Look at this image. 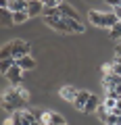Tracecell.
Instances as JSON below:
<instances>
[{
	"label": "cell",
	"mask_w": 121,
	"mask_h": 125,
	"mask_svg": "<svg viewBox=\"0 0 121 125\" xmlns=\"http://www.w3.org/2000/svg\"><path fill=\"white\" fill-rule=\"evenodd\" d=\"M6 58H13V50H11V44L2 46V52H0V61H6Z\"/></svg>",
	"instance_id": "ffe728a7"
},
{
	"label": "cell",
	"mask_w": 121,
	"mask_h": 125,
	"mask_svg": "<svg viewBox=\"0 0 121 125\" xmlns=\"http://www.w3.org/2000/svg\"><path fill=\"white\" fill-rule=\"evenodd\" d=\"M36 117H33V113H29V111H23V125H33L36 123Z\"/></svg>",
	"instance_id": "ac0fdd59"
},
{
	"label": "cell",
	"mask_w": 121,
	"mask_h": 125,
	"mask_svg": "<svg viewBox=\"0 0 121 125\" xmlns=\"http://www.w3.org/2000/svg\"><path fill=\"white\" fill-rule=\"evenodd\" d=\"M104 123H107V125H117V115H115V113H109V117H107Z\"/></svg>",
	"instance_id": "cb8c5ba5"
},
{
	"label": "cell",
	"mask_w": 121,
	"mask_h": 125,
	"mask_svg": "<svg viewBox=\"0 0 121 125\" xmlns=\"http://www.w3.org/2000/svg\"><path fill=\"white\" fill-rule=\"evenodd\" d=\"M11 50H13V58H15V61H19V58L27 56L32 48H29V44L23 42V40H13V42H11Z\"/></svg>",
	"instance_id": "3957f363"
},
{
	"label": "cell",
	"mask_w": 121,
	"mask_h": 125,
	"mask_svg": "<svg viewBox=\"0 0 121 125\" xmlns=\"http://www.w3.org/2000/svg\"><path fill=\"white\" fill-rule=\"evenodd\" d=\"M63 123H65L63 115H58V113H50V123L48 125H63Z\"/></svg>",
	"instance_id": "d6986e66"
},
{
	"label": "cell",
	"mask_w": 121,
	"mask_h": 125,
	"mask_svg": "<svg viewBox=\"0 0 121 125\" xmlns=\"http://www.w3.org/2000/svg\"><path fill=\"white\" fill-rule=\"evenodd\" d=\"M77 90L75 88H71V85H65V88H61L58 90V96L63 100H67V102H75V98H77Z\"/></svg>",
	"instance_id": "52a82bcc"
},
{
	"label": "cell",
	"mask_w": 121,
	"mask_h": 125,
	"mask_svg": "<svg viewBox=\"0 0 121 125\" xmlns=\"http://www.w3.org/2000/svg\"><path fill=\"white\" fill-rule=\"evenodd\" d=\"M113 13H115V15H117V19H119V21H121V4H119V6H117V9H115V10H113Z\"/></svg>",
	"instance_id": "83f0119b"
},
{
	"label": "cell",
	"mask_w": 121,
	"mask_h": 125,
	"mask_svg": "<svg viewBox=\"0 0 121 125\" xmlns=\"http://www.w3.org/2000/svg\"><path fill=\"white\" fill-rule=\"evenodd\" d=\"M107 98L119 100V98H121V92H117V90H107Z\"/></svg>",
	"instance_id": "44dd1931"
},
{
	"label": "cell",
	"mask_w": 121,
	"mask_h": 125,
	"mask_svg": "<svg viewBox=\"0 0 121 125\" xmlns=\"http://www.w3.org/2000/svg\"><path fill=\"white\" fill-rule=\"evenodd\" d=\"M23 104H25V100L17 94V90H15V88L11 90L9 94H4V98H2V106H4L6 111H21L19 106H23Z\"/></svg>",
	"instance_id": "7a4b0ae2"
},
{
	"label": "cell",
	"mask_w": 121,
	"mask_h": 125,
	"mask_svg": "<svg viewBox=\"0 0 121 125\" xmlns=\"http://www.w3.org/2000/svg\"><path fill=\"white\" fill-rule=\"evenodd\" d=\"M44 23L48 27H52V29L61 31V33H71V29H69L67 21H65L63 17H44Z\"/></svg>",
	"instance_id": "277c9868"
},
{
	"label": "cell",
	"mask_w": 121,
	"mask_h": 125,
	"mask_svg": "<svg viewBox=\"0 0 121 125\" xmlns=\"http://www.w3.org/2000/svg\"><path fill=\"white\" fill-rule=\"evenodd\" d=\"M27 15H29V19L38 17V15H44V2H40V0H32L29 6H27Z\"/></svg>",
	"instance_id": "ba28073f"
},
{
	"label": "cell",
	"mask_w": 121,
	"mask_h": 125,
	"mask_svg": "<svg viewBox=\"0 0 121 125\" xmlns=\"http://www.w3.org/2000/svg\"><path fill=\"white\" fill-rule=\"evenodd\" d=\"M58 9H61V17H63V19H79V17H77V13L69 4H65V2H61Z\"/></svg>",
	"instance_id": "30bf717a"
},
{
	"label": "cell",
	"mask_w": 121,
	"mask_h": 125,
	"mask_svg": "<svg viewBox=\"0 0 121 125\" xmlns=\"http://www.w3.org/2000/svg\"><path fill=\"white\" fill-rule=\"evenodd\" d=\"M2 6H6L11 13H23V10H27L29 2H25V0H11V2H2Z\"/></svg>",
	"instance_id": "8992f818"
},
{
	"label": "cell",
	"mask_w": 121,
	"mask_h": 125,
	"mask_svg": "<svg viewBox=\"0 0 121 125\" xmlns=\"http://www.w3.org/2000/svg\"><path fill=\"white\" fill-rule=\"evenodd\" d=\"M27 19H29L27 10H23V13H13V23H25Z\"/></svg>",
	"instance_id": "e0dca14e"
},
{
	"label": "cell",
	"mask_w": 121,
	"mask_h": 125,
	"mask_svg": "<svg viewBox=\"0 0 121 125\" xmlns=\"http://www.w3.org/2000/svg\"><path fill=\"white\" fill-rule=\"evenodd\" d=\"M65 21H67V25H69V29H71V33H84V31H86L84 23H79V19H65Z\"/></svg>",
	"instance_id": "8fae6325"
},
{
	"label": "cell",
	"mask_w": 121,
	"mask_h": 125,
	"mask_svg": "<svg viewBox=\"0 0 121 125\" xmlns=\"http://www.w3.org/2000/svg\"><path fill=\"white\" fill-rule=\"evenodd\" d=\"M117 125H121V115H119V117H117Z\"/></svg>",
	"instance_id": "f1b7e54d"
},
{
	"label": "cell",
	"mask_w": 121,
	"mask_h": 125,
	"mask_svg": "<svg viewBox=\"0 0 121 125\" xmlns=\"http://www.w3.org/2000/svg\"><path fill=\"white\" fill-rule=\"evenodd\" d=\"M90 21L94 23L96 27H109V29H113V27L119 23V19H117L115 13H102V10H90L88 13Z\"/></svg>",
	"instance_id": "6da1fadb"
},
{
	"label": "cell",
	"mask_w": 121,
	"mask_h": 125,
	"mask_svg": "<svg viewBox=\"0 0 121 125\" xmlns=\"http://www.w3.org/2000/svg\"><path fill=\"white\" fill-rule=\"evenodd\" d=\"M42 123H50V111L42 115Z\"/></svg>",
	"instance_id": "4316f807"
},
{
	"label": "cell",
	"mask_w": 121,
	"mask_h": 125,
	"mask_svg": "<svg viewBox=\"0 0 121 125\" xmlns=\"http://www.w3.org/2000/svg\"><path fill=\"white\" fill-rule=\"evenodd\" d=\"M17 65L23 69V71H32V69H36V61H33V56H23V58H19L17 61Z\"/></svg>",
	"instance_id": "9c48e42d"
},
{
	"label": "cell",
	"mask_w": 121,
	"mask_h": 125,
	"mask_svg": "<svg viewBox=\"0 0 121 125\" xmlns=\"http://www.w3.org/2000/svg\"><path fill=\"white\" fill-rule=\"evenodd\" d=\"M109 38H113V40H121V21L117 23L113 29H109Z\"/></svg>",
	"instance_id": "2e32d148"
},
{
	"label": "cell",
	"mask_w": 121,
	"mask_h": 125,
	"mask_svg": "<svg viewBox=\"0 0 121 125\" xmlns=\"http://www.w3.org/2000/svg\"><path fill=\"white\" fill-rule=\"evenodd\" d=\"M115 58H121V42L115 46Z\"/></svg>",
	"instance_id": "484cf974"
},
{
	"label": "cell",
	"mask_w": 121,
	"mask_h": 125,
	"mask_svg": "<svg viewBox=\"0 0 121 125\" xmlns=\"http://www.w3.org/2000/svg\"><path fill=\"white\" fill-rule=\"evenodd\" d=\"M0 15H2V25H4V27L13 23V13H11L6 6H2V9H0Z\"/></svg>",
	"instance_id": "5bb4252c"
},
{
	"label": "cell",
	"mask_w": 121,
	"mask_h": 125,
	"mask_svg": "<svg viewBox=\"0 0 121 125\" xmlns=\"http://www.w3.org/2000/svg\"><path fill=\"white\" fill-rule=\"evenodd\" d=\"M111 73H115V75L121 77V65L119 62H111Z\"/></svg>",
	"instance_id": "603a6c76"
},
{
	"label": "cell",
	"mask_w": 121,
	"mask_h": 125,
	"mask_svg": "<svg viewBox=\"0 0 121 125\" xmlns=\"http://www.w3.org/2000/svg\"><path fill=\"white\" fill-rule=\"evenodd\" d=\"M88 98H90V92H79V94H77V98H75V102H73V106H75L77 111H84Z\"/></svg>",
	"instance_id": "7c38bea8"
},
{
	"label": "cell",
	"mask_w": 121,
	"mask_h": 125,
	"mask_svg": "<svg viewBox=\"0 0 121 125\" xmlns=\"http://www.w3.org/2000/svg\"><path fill=\"white\" fill-rule=\"evenodd\" d=\"M15 90H17V94H19V96H21L23 100H25V102H27V100H29V92H27V90H23V88H15Z\"/></svg>",
	"instance_id": "7402d4cb"
},
{
	"label": "cell",
	"mask_w": 121,
	"mask_h": 125,
	"mask_svg": "<svg viewBox=\"0 0 121 125\" xmlns=\"http://www.w3.org/2000/svg\"><path fill=\"white\" fill-rule=\"evenodd\" d=\"M98 106H100V100H98V96L90 94V98H88V102H86V108H84V113H94Z\"/></svg>",
	"instance_id": "4fadbf2b"
},
{
	"label": "cell",
	"mask_w": 121,
	"mask_h": 125,
	"mask_svg": "<svg viewBox=\"0 0 121 125\" xmlns=\"http://www.w3.org/2000/svg\"><path fill=\"white\" fill-rule=\"evenodd\" d=\"M11 125H23V108L13 113V117H11Z\"/></svg>",
	"instance_id": "9a60e30c"
},
{
	"label": "cell",
	"mask_w": 121,
	"mask_h": 125,
	"mask_svg": "<svg viewBox=\"0 0 121 125\" xmlns=\"http://www.w3.org/2000/svg\"><path fill=\"white\" fill-rule=\"evenodd\" d=\"M58 4H61V2H56V0H46V2H44V9H56Z\"/></svg>",
	"instance_id": "d4e9b609"
},
{
	"label": "cell",
	"mask_w": 121,
	"mask_h": 125,
	"mask_svg": "<svg viewBox=\"0 0 121 125\" xmlns=\"http://www.w3.org/2000/svg\"><path fill=\"white\" fill-rule=\"evenodd\" d=\"M42 125H48V123H42Z\"/></svg>",
	"instance_id": "f546056e"
},
{
	"label": "cell",
	"mask_w": 121,
	"mask_h": 125,
	"mask_svg": "<svg viewBox=\"0 0 121 125\" xmlns=\"http://www.w3.org/2000/svg\"><path fill=\"white\" fill-rule=\"evenodd\" d=\"M6 77H9V81H11L13 88H21L23 85V69L19 67V65H15V67L6 73Z\"/></svg>",
	"instance_id": "5b68a950"
},
{
	"label": "cell",
	"mask_w": 121,
	"mask_h": 125,
	"mask_svg": "<svg viewBox=\"0 0 121 125\" xmlns=\"http://www.w3.org/2000/svg\"><path fill=\"white\" fill-rule=\"evenodd\" d=\"M63 125H67V123H63Z\"/></svg>",
	"instance_id": "4dcf8cb0"
}]
</instances>
